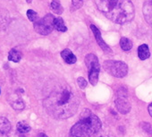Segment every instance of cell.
<instances>
[{
	"instance_id": "1",
	"label": "cell",
	"mask_w": 152,
	"mask_h": 137,
	"mask_svg": "<svg viewBox=\"0 0 152 137\" xmlns=\"http://www.w3.org/2000/svg\"><path fill=\"white\" fill-rule=\"evenodd\" d=\"M47 112L56 119H66L74 115L80 105V99L68 85L53 91L44 100Z\"/></svg>"
},
{
	"instance_id": "2",
	"label": "cell",
	"mask_w": 152,
	"mask_h": 137,
	"mask_svg": "<svg viewBox=\"0 0 152 137\" xmlns=\"http://www.w3.org/2000/svg\"><path fill=\"white\" fill-rule=\"evenodd\" d=\"M98 9L110 21L124 24L132 21L134 7L132 0H94Z\"/></svg>"
},
{
	"instance_id": "3",
	"label": "cell",
	"mask_w": 152,
	"mask_h": 137,
	"mask_svg": "<svg viewBox=\"0 0 152 137\" xmlns=\"http://www.w3.org/2000/svg\"><path fill=\"white\" fill-rule=\"evenodd\" d=\"M102 124L98 116L90 109H84L78 120L70 131L69 137H94L100 129Z\"/></svg>"
},
{
	"instance_id": "4",
	"label": "cell",
	"mask_w": 152,
	"mask_h": 137,
	"mask_svg": "<svg viewBox=\"0 0 152 137\" xmlns=\"http://www.w3.org/2000/svg\"><path fill=\"white\" fill-rule=\"evenodd\" d=\"M103 68L107 73L117 78H123L128 73L127 64L122 61L106 60L103 64Z\"/></svg>"
},
{
	"instance_id": "5",
	"label": "cell",
	"mask_w": 152,
	"mask_h": 137,
	"mask_svg": "<svg viewBox=\"0 0 152 137\" xmlns=\"http://www.w3.org/2000/svg\"><path fill=\"white\" fill-rule=\"evenodd\" d=\"M85 64L88 68L89 81L95 86L99 81V75L100 72V64L99 63L98 57L94 54H89L85 57Z\"/></svg>"
},
{
	"instance_id": "6",
	"label": "cell",
	"mask_w": 152,
	"mask_h": 137,
	"mask_svg": "<svg viewBox=\"0 0 152 137\" xmlns=\"http://www.w3.org/2000/svg\"><path fill=\"white\" fill-rule=\"evenodd\" d=\"M55 17L48 14L42 17L41 19L37 20L34 23V30L41 35H48L52 32V31L55 29L54 23H55Z\"/></svg>"
},
{
	"instance_id": "7",
	"label": "cell",
	"mask_w": 152,
	"mask_h": 137,
	"mask_svg": "<svg viewBox=\"0 0 152 137\" xmlns=\"http://www.w3.org/2000/svg\"><path fill=\"white\" fill-rule=\"evenodd\" d=\"M115 107L117 110L122 114H127L131 110V104L128 100L127 90L124 88H120L117 91V98L115 100Z\"/></svg>"
},
{
	"instance_id": "8",
	"label": "cell",
	"mask_w": 152,
	"mask_h": 137,
	"mask_svg": "<svg viewBox=\"0 0 152 137\" xmlns=\"http://www.w3.org/2000/svg\"><path fill=\"white\" fill-rule=\"evenodd\" d=\"M91 31H92V32H93V34H94V37H95V39H96L97 43H98L99 46L101 48V49H102L105 53H111L112 50H111L110 47L104 41L102 36H101V32H100V31L98 29V27H96L94 24H91Z\"/></svg>"
},
{
	"instance_id": "9",
	"label": "cell",
	"mask_w": 152,
	"mask_h": 137,
	"mask_svg": "<svg viewBox=\"0 0 152 137\" xmlns=\"http://www.w3.org/2000/svg\"><path fill=\"white\" fill-rule=\"evenodd\" d=\"M142 12L146 22L152 27V0H145Z\"/></svg>"
},
{
	"instance_id": "10",
	"label": "cell",
	"mask_w": 152,
	"mask_h": 137,
	"mask_svg": "<svg viewBox=\"0 0 152 137\" xmlns=\"http://www.w3.org/2000/svg\"><path fill=\"white\" fill-rule=\"evenodd\" d=\"M61 56L64 60V62L67 63V64H74V63H76V61H77V58H76V56H74V54L69 48L64 49L61 52Z\"/></svg>"
},
{
	"instance_id": "11",
	"label": "cell",
	"mask_w": 152,
	"mask_h": 137,
	"mask_svg": "<svg viewBox=\"0 0 152 137\" xmlns=\"http://www.w3.org/2000/svg\"><path fill=\"white\" fill-rule=\"evenodd\" d=\"M138 56H139V58L140 60L148 59L150 56V52H149L148 45L142 44L138 48Z\"/></svg>"
},
{
	"instance_id": "12",
	"label": "cell",
	"mask_w": 152,
	"mask_h": 137,
	"mask_svg": "<svg viewBox=\"0 0 152 137\" xmlns=\"http://www.w3.org/2000/svg\"><path fill=\"white\" fill-rule=\"evenodd\" d=\"M22 56H23V54L21 53V51H19L15 48H12L8 54V60L12 61L14 63H18L21 61Z\"/></svg>"
},
{
	"instance_id": "13",
	"label": "cell",
	"mask_w": 152,
	"mask_h": 137,
	"mask_svg": "<svg viewBox=\"0 0 152 137\" xmlns=\"http://www.w3.org/2000/svg\"><path fill=\"white\" fill-rule=\"evenodd\" d=\"M11 127V123L7 118L0 116V133H9Z\"/></svg>"
},
{
	"instance_id": "14",
	"label": "cell",
	"mask_w": 152,
	"mask_h": 137,
	"mask_svg": "<svg viewBox=\"0 0 152 137\" xmlns=\"http://www.w3.org/2000/svg\"><path fill=\"white\" fill-rule=\"evenodd\" d=\"M50 8L52 10V12L56 15H61L64 12V8H63L59 0H52V2L50 4Z\"/></svg>"
},
{
	"instance_id": "15",
	"label": "cell",
	"mask_w": 152,
	"mask_h": 137,
	"mask_svg": "<svg viewBox=\"0 0 152 137\" xmlns=\"http://www.w3.org/2000/svg\"><path fill=\"white\" fill-rule=\"evenodd\" d=\"M120 47L123 50L129 51L132 48V42L131 40H129L125 37H123L120 40Z\"/></svg>"
},
{
	"instance_id": "16",
	"label": "cell",
	"mask_w": 152,
	"mask_h": 137,
	"mask_svg": "<svg viewBox=\"0 0 152 137\" xmlns=\"http://www.w3.org/2000/svg\"><path fill=\"white\" fill-rule=\"evenodd\" d=\"M54 26H55V29L58 32H64L67 31V28L64 23V20L60 17H57L55 19V23H54Z\"/></svg>"
},
{
	"instance_id": "17",
	"label": "cell",
	"mask_w": 152,
	"mask_h": 137,
	"mask_svg": "<svg viewBox=\"0 0 152 137\" xmlns=\"http://www.w3.org/2000/svg\"><path fill=\"white\" fill-rule=\"evenodd\" d=\"M17 131L21 133H26L31 131V126L24 121H21L16 125Z\"/></svg>"
},
{
	"instance_id": "18",
	"label": "cell",
	"mask_w": 152,
	"mask_h": 137,
	"mask_svg": "<svg viewBox=\"0 0 152 137\" xmlns=\"http://www.w3.org/2000/svg\"><path fill=\"white\" fill-rule=\"evenodd\" d=\"M83 5V0H72V10L75 11L80 9Z\"/></svg>"
},
{
	"instance_id": "19",
	"label": "cell",
	"mask_w": 152,
	"mask_h": 137,
	"mask_svg": "<svg viewBox=\"0 0 152 137\" xmlns=\"http://www.w3.org/2000/svg\"><path fill=\"white\" fill-rule=\"evenodd\" d=\"M27 17H28V19L31 22H33V23H35L38 20V15H37V13L34 10H31V9H29L27 11Z\"/></svg>"
},
{
	"instance_id": "20",
	"label": "cell",
	"mask_w": 152,
	"mask_h": 137,
	"mask_svg": "<svg viewBox=\"0 0 152 137\" xmlns=\"http://www.w3.org/2000/svg\"><path fill=\"white\" fill-rule=\"evenodd\" d=\"M77 83H78V85H79V87L81 88V89H84V88H86V86H87V81L83 78V77H79L78 79H77Z\"/></svg>"
},
{
	"instance_id": "21",
	"label": "cell",
	"mask_w": 152,
	"mask_h": 137,
	"mask_svg": "<svg viewBox=\"0 0 152 137\" xmlns=\"http://www.w3.org/2000/svg\"><path fill=\"white\" fill-rule=\"evenodd\" d=\"M148 113H149V115L152 116V103H150V104L148 105Z\"/></svg>"
},
{
	"instance_id": "22",
	"label": "cell",
	"mask_w": 152,
	"mask_h": 137,
	"mask_svg": "<svg viewBox=\"0 0 152 137\" xmlns=\"http://www.w3.org/2000/svg\"><path fill=\"white\" fill-rule=\"evenodd\" d=\"M0 137H12V136L8 135L7 133H0Z\"/></svg>"
},
{
	"instance_id": "23",
	"label": "cell",
	"mask_w": 152,
	"mask_h": 137,
	"mask_svg": "<svg viewBox=\"0 0 152 137\" xmlns=\"http://www.w3.org/2000/svg\"><path fill=\"white\" fill-rule=\"evenodd\" d=\"M38 137H48L45 133H39V135H38Z\"/></svg>"
},
{
	"instance_id": "24",
	"label": "cell",
	"mask_w": 152,
	"mask_h": 137,
	"mask_svg": "<svg viewBox=\"0 0 152 137\" xmlns=\"http://www.w3.org/2000/svg\"><path fill=\"white\" fill-rule=\"evenodd\" d=\"M99 137H115V136H111V135H104V136H99Z\"/></svg>"
},
{
	"instance_id": "25",
	"label": "cell",
	"mask_w": 152,
	"mask_h": 137,
	"mask_svg": "<svg viewBox=\"0 0 152 137\" xmlns=\"http://www.w3.org/2000/svg\"><path fill=\"white\" fill-rule=\"evenodd\" d=\"M27 2H28V3H31V0H27Z\"/></svg>"
},
{
	"instance_id": "26",
	"label": "cell",
	"mask_w": 152,
	"mask_h": 137,
	"mask_svg": "<svg viewBox=\"0 0 152 137\" xmlns=\"http://www.w3.org/2000/svg\"><path fill=\"white\" fill-rule=\"evenodd\" d=\"M0 93H1V90H0Z\"/></svg>"
}]
</instances>
